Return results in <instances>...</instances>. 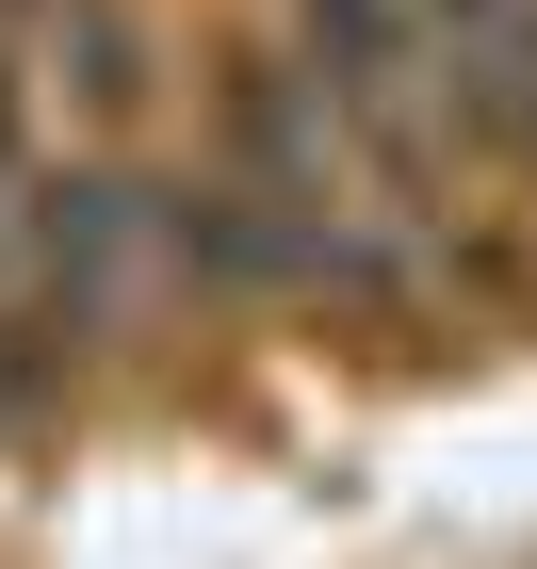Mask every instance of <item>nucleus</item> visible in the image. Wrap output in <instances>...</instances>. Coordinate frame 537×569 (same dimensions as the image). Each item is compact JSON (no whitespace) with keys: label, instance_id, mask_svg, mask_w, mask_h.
Instances as JSON below:
<instances>
[{"label":"nucleus","instance_id":"f257e3e1","mask_svg":"<svg viewBox=\"0 0 537 569\" xmlns=\"http://www.w3.org/2000/svg\"><path fill=\"white\" fill-rule=\"evenodd\" d=\"M49 49H66V82H82V131H131L147 114V17L131 0H49Z\"/></svg>","mask_w":537,"mask_h":569}]
</instances>
